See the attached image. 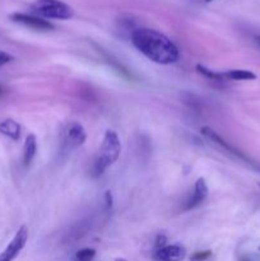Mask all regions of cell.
Segmentation results:
<instances>
[{
    "mask_svg": "<svg viewBox=\"0 0 260 261\" xmlns=\"http://www.w3.org/2000/svg\"><path fill=\"white\" fill-rule=\"evenodd\" d=\"M132 42L145 58L161 65L175 64L180 58L177 46L167 36L152 28H137L133 31Z\"/></svg>",
    "mask_w": 260,
    "mask_h": 261,
    "instance_id": "6da1fadb",
    "label": "cell"
},
{
    "mask_svg": "<svg viewBox=\"0 0 260 261\" xmlns=\"http://www.w3.org/2000/svg\"><path fill=\"white\" fill-rule=\"evenodd\" d=\"M120 152H121V143H120L119 135L114 130H106L101 148L98 150V155L92 166V175L94 177L101 176L107 167L114 165L119 160Z\"/></svg>",
    "mask_w": 260,
    "mask_h": 261,
    "instance_id": "7a4b0ae2",
    "label": "cell"
},
{
    "mask_svg": "<svg viewBox=\"0 0 260 261\" xmlns=\"http://www.w3.org/2000/svg\"><path fill=\"white\" fill-rule=\"evenodd\" d=\"M32 10L43 19L66 20L74 15L73 8L60 0H37L32 4Z\"/></svg>",
    "mask_w": 260,
    "mask_h": 261,
    "instance_id": "3957f363",
    "label": "cell"
},
{
    "mask_svg": "<svg viewBox=\"0 0 260 261\" xmlns=\"http://www.w3.org/2000/svg\"><path fill=\"white\" fill-rule=\"evenodd\" d=\"M200 132H201V134H203L204 137L206 138V139H209V140H211V142H213L214 144L218 145V147L221 148V149H223L224 152H228L229 154L235 155V157H236L237 160L242 161V162H245V163H246V165H249L250 167H252V168H255V170L260 171V165H259V163H256V162H254V161H252V160H250V158L247 157V155L245 154L244 152H241V150H239V149H237V148H235L233 145L229 144L228 142H226V140H224L223 138L221 137V135L217 134V133L214 132L213 129H212V127L203 126V127H201Z\"/></svg>",
    "mask_w": 260,
    "mask_h": 261,
    "instance_id": "277c9868",
    "label": "cell"
},
{
    "mask_svg": "<svg viewBox=\"0 0 260 261\" xmlns=\"http://www.w3.org/2000/svg\"><path fill=\"white\" fill-rule=\"evenodd\" d=\"M28 240V229L25 226H22L17 231L15 236L9 242L4 251L0 254V261H13L19 255V252L24 249Z\"/></svg>",
    "mask_w": 260,
    "mask_h": 261,
    "instance_id": "5b68a950",
    "label": "cell"
},
{
    "mask_svg": "<svg viewBox=\"0 0 260 261\" xmlns=\"http://www.w3.org/2000/svg\"><path fill=\"white\" fill-rule=\"evenodd\" d=\"M10 19L15 23L25 25V27L33 28L36 31H53L54 24L48 22L47 19L38 17L33 14H25V13H13L10 15Z\"/></svg>",
    "mask_w": 260,
    "mask_h": 261,
    "instance_id": "8992f818",
    "label": "cell"
},
{
    "mask_svg": "<svg viewBox=\"0 0 260 261\" xmlns=\"http://www.w3.org/2000/svg\"><path fill=\"white\" fill-rule=\"evenodd\" d=\"M87 140V133L83 125L78 121H71L66 125L64 132V142L69 148H78L83 145Z\"/></svg>",
    "mask_w": 260,
    "mask_h": 261,
    "instance_id": "52a82bcc",
    "label": "cell"
},
{
    "mask_svg": "<svg viewBox=\"0 0 260 261\" xmlns=\"http://www.w3.org/2000/svg\"><path fill=\"white\" fill-rule=\"evenodd\" d=\"M186 256L185 247L181 245H166L155 251L154 259L157 261H183Z\"/></svg>",
    "mask_w": 260,
    "mask_h": 261,
    "instance_id": "ba28073f",
    "label": "cell"
},
{
    "mask_svg": "<svg viewBox=\"0 0 260 261\" xmlns=\"http://www.w3.org/2000/svg\"><path fill=\"white\" fill-rule=\"evenodd\" d=\"M206 196H208V186H206L205 180L203 177H199L196 180L195 186H194L193 195L186 201L185 206H184V211H191V209L199 206L205 200Z\"/></svg>",
    "mask_w": 260,
    "mask_h": 261,
    "instance_id": "9c48e42d",
    "label": "cell"
},
{
    "mask_svg": "<svg viewBox=\"0 0 260 261\" xmlns=\"http://www.w3.org/2000/svg\"><path fill=\"white\" fill-rule=\"evenodd\" d=\"M0 134L9 138L13 142H18L20 138V125L13 119H5L0 122Z\"/></svg>",
    "mask_w": 260,
    "mask_h": 261,
    "instance_id": "30bf717a",
    "label": "cell"
},
{
    "mask_svg": "<svg viewBox=\"0 0 260 261\" xmlns=\"http://www.w3.org/2000/svg\"><path fill=\"white\" fill-rule=\"evenodd\" d=\"M37 152V139L35 134H28L23 145V165L28 166L35 158Z\"/></svg>",
    "mask_w": 260,
    "mask_h": 261,
    "instance_id": "8fae6325",
    "label": "cell"
},
{
    "mask_svg": "<svg viewBox=\"0 0 260 261\" xmlns=\"http://www.w3.org/2000/svg\"><path fill=\"white\" fill-rule=\"evenodd\" d=\"M224 78L228 81H254L256 79V74L250 70H244V69H233L223 73Z\"/></svg>",
    "mask_w": 260,
    "mask_h": 261,
    "instance_id": "7c38bea8",
    "label": "cell"
},
{
    "mask_svg": "<svg viewBox=\"0 0 260 261\" xmlns=\"http://www.w3.org/2000/svg\"><path fill=\"white\" fill-rule=\"evenodd\" d=\"M103 58L106 59V63L109 64V65H111L112 68H114L115 70H116L117 73L120 74V75H122V76H124V78H126V79H130V81H133V79H134V76H133L132 71L127 70V69L125 68V66L122 65V64L120 63L119 60H116V59H115L114 56L109 55V54H107V53H103Z\"/></svg>",
    "mask_w": 260,
    "mask_h": 261,
    "instance_id": "4fadbf2b",
    "label": "cell"
},
{
    "mask_svg": "<svg viewBox=\"0 0 260 261\" xmlns=\"http://www.w3.org/2000/svg\"><path fill=\"white\" fill-rule=\"evenodd\" d=\"M196 71H198L199 74H201V75L205 76V78L214 82H223L224 79H226L224 78L223 73H218V71L212 70V69H208L206 66L201 65V64H198V65H196Z\"/></svg>",
    "mask_w": 260,
    "mask_h": 261,
    "instance_id": "5bb4252c",
    "label": "cell"
},
{
    "mask_svg": "<svg viewBox=\"0 0 260 261\" xmlns=\"http://www.w3.org/2000/svg\"><path fill=\"white\" fill-rule=\"evenodd\" d=\"M96 256V250L94 249H82L75 254L76 261H92Z\"/></svg>",
    "mask_w": 260,
    "mask_h": 261,
    "instance_id": "9a60e30c",
    "label": "cell"
},
{
    "mask_svg": "<svg viewBox=\"0 0 260 261\" xmlns=\"http://www.w3.org/2000/svg\"><path fill=\"white\" fill-rule=\"evenodd\" d=\"M212 256V251L206 250V251H198L195 254L191 255L190 261H205Z\"/></svg>",
    "mask_w": 260,
    "mask_h": 261,
    "instance_id": "2e32d148",
    "label": "cell"
},
{
    "mask_svg": "<svg viewBox=\"0 0 260 261\" xmlns=\"http://www.w3.org/2000/svg\"><path fill=\"white\" fill-rule=\"evenodd\" d=\"M12 60H13V56H10L8 53H4V51H0V66L10 63Z\"/></svg>",
    "mask_w": 260,
    "mask_h": 261,
    "instance_id": "e0dca14e",
    "label": "cell"
},
{
    "mask_svg": "<svg viewBox=\"0 0 260 261\" xmlns=\"http://www.w3.org/2000/svg\"><path fill=\"white\" fill-rule=\"evenodd\" d=\"M105 201H106V209H107V211H109V209H111L112 204H114V199H112L111 191H106V193H105Z\"/></svg>",
    "mask_w": 260,
    "mask_h": 261,
    "instance_id": "ac0fdd59",
    "label": "cell"
},
{
    "mask_svg": "<svg viewBox=\"0 0 260 261\" xmlns=\"http://www.w3.org/2000/svg\"><path fill=\"white\" fill-rule=\"evenodd\" d=\"M166 236H163V234H160V236L157 237V241H155V246H157V250L161 249V247L166 246Z\"/></svg>",
    "mask_w": 260,
    "mask_h": 261,
    "instance_id": "d6986e66",
    "label": "cell"
},
{
    "mask_svg": "<svg viewBox=\"0 0 260 261\" xmlns=\"http://www.w3.org/2000/svg\"><path fill=\"white\" fill-rule=\"evenodd\" d=\"M254 41H255V43H256V45H257V47L260 48V35L255 36V37H254Z\"/></svg>",
    "mask_w": 260,
    "mask_h": 261,
    "instance_id": "ffe728a7",
    "label": "cell"
},
{
    "mask_svg": "<svg viewBox=\"0 0 260 261\" xmlns=\"http://www.w3.org/2000/svg\"><path fill=\"white\" fill-rule=\"evenodd\" d=\"M3 92H4V91H3V88H2V87H0V96H2V94H3Z\"/></svg>",
    "mask_w": 260,
    "mask_h": 261,
    "instance_id": "44dd1931",
    "label": "cell"
},
{
    "mask_svg": "<svg viewBox=\"0 0 260 261\" xmlns=\"http://www.w3.org/2000/svg\"><path fill=\"white\" fill-rule=\"evenodd\" d=\"M204 2H205V3H212V2H214V0H204Z\"/></svg>",
    "mask_w": 260,
    "mask_h": 261,
    "instance_id": "7402d4cb",
    "label": "cell"
},
{
    "mask_svg": "<svg viewBox=\"0 0 260 261\" xmlns=\"http://www.w3.org/2000/svg\"><path fill=\"white\" fill-rule=\"evenodd\" d=\"M115 261H126L125 259H116Z\"/></svg>",
    "mask_w": 260,
    "mask_h": 261,
    "instance_id": "603a6c76",
    "label": "cell"
},
{
    "mask_svg": "<svg viewBox=\"0 0 260 261\" xmlns=\"http://www.w3.org/2000/svg\"><path fill=\"white\" fill-rule=\"evenodd\" d=\"M259 250H260V247H259Z\"/></svg>",
    "mask_w": 260,
    "mask_h": 261,
    "instance_id": "cb8c5ba5",
    "label": "cell"
}]
</instances>
